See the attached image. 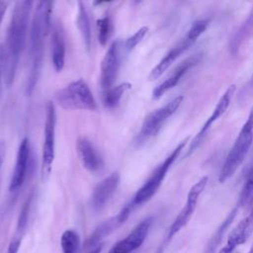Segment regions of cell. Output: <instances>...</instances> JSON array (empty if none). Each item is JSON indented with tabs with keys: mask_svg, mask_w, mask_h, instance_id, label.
I'll use <instances>...</instances> for the list:
<instances>
[{
	"mask_svg": "<svg viewBox=\"0 0 253 253\" xmlns=\"http://www.w3.org/2000/svg\"><path fill=\"white\" fill-rule=\"evenodd\" d=\"M252 87H253V77H252Z\"/></svg>",
	"mask_w": 253,
	"mask_h": 253,
	"instance_id": "e575fe53",
	"label": "cell"
},
{
	"mask_svg": "<svg viewBox=\"0 0 253 253\" xmlns=\"http://www.w3.org/2000/svg\"><path fill=\"white\" fill-rule=\"evenodd\" d=\"M252 33H253V7L250 10L244 23L240 26V28L232 37L229 43L230 51L233 54H235L238 51L239 46L244 42V41H246L252 35Z\"/></svg>",
	"mask_w": 253,
	"mask_h": 253,
	"instance_id": "44dd1931",
	"label": "cell"
},
{
	"mask_svg": "<svg viewBox=\"0 0 253 253\" xmlns=\"http://www.w3.org/2000/svg\"><path fill=\"white\" fill-rule=\"evenodd\" d=\"M253 143V107L243 124L232 147L230 148L218 175V182L224 183L233 176L245 160Z\"/></svg>",
	"mask_w": 253,
	"mask_h": 253,
	"instance_id": "3957f363",
	"label": "cell"
},
{
	"mask_svg": "<svg viewBox=\"0 0 253 253\" xmlns=\"http://www.w3.org/2000/svg\"><path fill=\"white\" fill-rule=\"evenodd\" d=\"M4 62H5V48L3 45L0 44V84H1L2 75H3Z\"/></svg>",
	"mask_w": 253,
	"mask_h": 253,
	"instance_id": "f1b7e54d",
	"label": "cell"
},
{
	"mask_svg": "<svg viewBox=\"0 0 253 253\" xmlns=\"http://www.w3.org/2000/svg\"><path fill=\"white\" fill-rule=\"evenodd\" d=\"M238 209L239 207L237 206L236 208H234L230 212L229 214L226 216V218L223 220V222L219 225V227L216 229V231L214 232V234L212 235V237L211 238L208 246H207V253H212L214 252V250L216 249V247L219 245L225 231L227 230V228L229 227V225L231 224V222L233 221L237 211H238Z\"/></svg>",
	"mask_w": 253,
	"mask_h": 253,
	"instance_id": "603a6c76",
	"label": "cell"
},
{
	"mask_svg": "<svg viewBox=\"0 0 253 253\" xmlns=\"http://www.w3.org/2000/svg\"><path fill=\"white\" fill-rule=\"evenodd\" d=\"M236 90V86L234 84L230 85L226 90L225 92L223 93V95L219 98L216 106L214 107L211 115L208 118V120L205 122V124L203 125V126L201 127L200 131L197 133V135L194 137V139L192 140L191 142V146H190V151L189 153H191L192 151H194L198 145L200 144V142L202 141V139L205 137V135L207 134L208 130L210 129L211 126L215 122L217 121L224 113L225 111L227 110V108L229 107L230 105V102H231V99L234 95V92ZM188 153V154H189Z\"/></svg>",
	"mask_w": 253,
	"mask_h": 253,
	"instance_id": "7c38bea8",
	"label": "cell"
},
{
	"mask_svg": "<svg viewBox=\"0 0 253 253\" xmlns=\"http://www.w3.org/2000/svg\"><path fill=\"white\" fill-rule=\"evenodd\" d=\"M33 198H34V195H33V193H31L20 211L16 228H15L14 234L12 235V237L10 239L6 253H19L22 241L24 239V236H25L27 228H28L29 215H30Z\"/></svg>",
	"mask_w": 253,
	"mask_h": 253,
	"instance_id": "d6986e66",
	"label": "cell"
},
{
	"mask_svg": "<svg viewBox=\"0 0 253 253\" xmlns=\"http://www.w3.org/2000/svg\"><path fill=\"white\" fill-rule=\"evenodd\" d=\"M7 6H8V3L6 1H0V27H1V23H2L3 17L5 15V13H6Z\"/></svg>",
	"mask_w": 253,
	"mask_h": 253,
	"instance_id": "f546056e",
	"label": "cell"
},
{
	"mask_svg": "<svg viewBox=\"0 0 253 253\" xmlns=\"http://www.w3.org/2000/svg\"><path fill=\"white\" fill-rule=\"evenodd\" d=\"M98 29V40L102 45H105L112 34V21L109 16H105L97 20Z\"/></svg>",
	"mask_w": 253,
	"mask_h": 253,
	"instance_id": "4316f807",
	"label": "cell"
},
{
	"mask_svg": "<svg viewBox=\"0 0 253 253\" xmlns=\"http://www.w3.org/2000/svg\"><path fill=\"white\" fill-rule=\"evenodd\" d=\"M183 99L184 97L182 95L177 96L165 106L151 112L142 123L141 128L135 137V144L139 145L148 140L150 137L154 136L159 131L163 124L167 121V119L177 111V109L182 104Z\"/></svg>",
	"mask_w": 253,
	"mask_h": 253,
	"instance_id": "ba28073f",
	"label": "cell"
},
{
	"mask_svg": "<svg viewBox=\"0 0 253 253\" xmlns=\"http://www.w3.org/2000/svg\"><path fill=\"white\" fill-rule=\"evenodd\" d=\"M3 156H4V144L0 143V169L3 162Z\"/></svg>",
	"mask_w": 253,
	"mask_h": 253,
	"instance_id": "4dcf8cb0",
	"label": "cell"
},
{
	"mask_svg": "<svg viewBox=\"0 0 253 253\" xmlns=\"http://www.w3.org/2000/svg\"><path fill=\"white\" fill-rule=\"evenodd\" d=\"M55 124L56 115L53 103L47 102L45 105V121H44V139L42 144V164H41V180L46 182L50 176L52 164L54 160L55 147Z\"/></svg>",
	"mask_w": 253,
	"mask_h": 253,
	"instance_id": "52a82bcc",
	"label": "cell"
},
{
	"mask_svg": "<svg viewBox=\"0 0 253 253\" xmlns=\"http://www.w3.org/2000/svg\"><path fill=\"white\" fill-rule=\"evenodd\" d=\"M33 1L25 0L16 2L10 24L7 31V42L5 48V77L10 86L15 78L18 63L27 42L28 27L33 10Z\"/></svg>",
	"mask_w": 253,
	"mask_h": 253,
	"instance_id": "6da1fadb",
	"label": "cell"
},
{
	"mask_svg": "<svg viewBox=\"0 0 253 253\" xmlns=\"http://www.w3.org/2000/svg\"><path fill=\"white\" fill-rule=\"evenodd\" d=\"M119 183L120 175L118 172H114L95 187L91 197V206L94 211H101L107 205L116 192Z\"/></svg>",
	"mask_w": 253,
	"mask_h": 253,
	"instance_id": "5bb4252c",
	"label": "cell"
},
{
	"mask_svg": "<svg viewBox=\"0 0 253 253\" xmlns=\"http://www.w3.org/2000/svg\"><path fill=\"white\" fill-rule=\"evenodd\" d=\"M51 57L55 71L62 70L65 62V33L64 27L59 20L52 23L51 29Z\"/></svg>",
	"mask_w": 253,
	"mask_h": 253,
	"instance_id": "2e32d148",
	"label": "cell"
},
{
	"mask_svg": "<svg viewBox=\"0 0 253 253\" xmlns=\"http://www.w3.org/2000/svg\"><path fill=\"white\" fill-rule=\"evenodd\" d=\"M200 60V55L195 54L185 60H183L179 65L176 66V68L172 71V73L164 80L162 81L159 85H157L153 91H152V98L153 99H159L162 97L167 91L175 87L178 82L180 81L181 77L195 64H197Z\"/></svg>",
	"mask_w": 253,
	"mask_h": 253,
	"instance_id": "e0dca14e",
	"label": "cell"
},
{
	"mask_svg": "<svg viewBox=\"0 0 253 253\" xmlns=\"http://www.w3.org/2000/svg\"><path fill=\"white\" fill-rule=\"evenodd\" d=\"M102 247H103L102 244H99L98 246H96L92 250H90L88 253H100L102 251Z\"/></svg>",
	"mask_w": 253,
	"mask_h": 253,
	"instance_id": "1f68e13d",
	"label": "cell"
},
{
	"mask_svg": "<svg viewBox=\"0 0 253 253\" xmlns=\"http://www.w3.org/2000/svg\"><path fill=\"white\" fill-rule=\"evenodd\" d=\"M123 47L124 46L120 41L113 42L102 60L100 84L104 93L111 89L118 76L122 61Z\"/></svg>",
	"mask_w": 253,
	"mask_h": 253,
	"instance_id": "30bf717a",
	"label": "cell"
},
{
	"mask_svg": "<svg viewBox=\"0 0 253 253\" xmlns=\"http://www.w3.org/2000/svg\"><path fill=\"white\" fill-rule=\"evenodd\" d=\"M31 160V145L28 138H24L19 145L15 168L10 181V192L18 191L24 184Z\"/></svg>",
	"mask_w": 253,
	"mask_h": 253,
	"instance_id": "4fadbf2b",
	"label": "cell"
},
{
	"mask_svg": "<svg viewBox=\"0 0 253 253\" xmlns=\"http://www.w3.org/2000/svg\"><path fill=\"white\" fill-rule=\"evenodd\" d=\"M208 25L209 20H198L194 22L187 34L164 55V57L150 71L148 80L153 81L158 79L182 53H184L187 49H189L190 46L193 45V43L206 31Z\"/></svg>",
	"mask_w": 253,
	"mask_h": 253,
	"instance_id": "8992f818",
	"label": "cell"
},
{
	"mask_svg": "<svg viewBox=\"0 0 253 253\" xmlns=\"http://www.w3.org/2000/svg\"><path fill=\"white\" fill-rule=\"evenodd\" d=\"M108 253H115V252H113V251H112V250H110V251H109V252H108Z\"/></svg>",
	"mask_w": 253,
	"mask_h": 253,
	"instance_id": "836d02e7",
	"label": "cell"
},
{
	"mask_svg": "<svg viewBox=\"0 0 253 253\" xmlns=\"http://www.w3.org/2000/svg\"><path fill=\"white\" fill-rule=\"evenodd\" d=\"M51 1H40L37 3L36 11L31 26V47H30V74L27 81V94L31 95L41 75L43 59V42L45 36L51 29Z\"/></svg>",
	"mask_w": 253,
	"mask_h": 253,
	"instance_id": "7a4b0ae2",
	"label": "cell"
},
{
	"mask_svg": "<svg viewBox=\"0 0 253 253\" xmlns=\"http://www.w3.org/2000/svg\"><path fill=\"white\" fill-rule=\"evenodd\" d=\"M253 206V168L249 172L246 181L242 187L238 207L250 208Z\"/></svg>",
	"mask_w": 253,
	"mask_h": 253,
	"instance_id": "484cf974",
	"label": "cell"
},
{
	"mask_svg": "<svg viewBox=\"0 0 253 253\" xmlns=\"http://www.w3.org/2000/svg\"><path fill=\"white\" fill-rule=\"evenodd\" d=\"M248 253H253V244L251 245V247H250V250H249V252Z\"/></svg>",
	"mask_w": 253,
	"mask_h": 253,
	"instance_id": "d6a6232c",
	"label": "cell"
},
{
	"mask_svg": "<svg viewBox=\"0 0 253 253\" xmlns=\"http://www.w3.org/2000/svg\"><path fill=\"white\" fill-rule=\"evenodd\" d=\"M131 88V84L128 82H124L118 86L111 88L104 93V104L107 108H114L118 106L124 94Z\"/></svg>",
	"mask_w": 253,
	"mask_h": 253,
	"instance_id": "d4e9b609",
	"label": "cell"
},
{
	"mask_svg": "<svg viewBox=\"0 0 253 253\" xmlns=\"http://www.w3.org/2000/svg\"><path fill=\"white\" fill-rule=\"evenodd\" d=\"M57 104L65 110L96 111L97 103L85 81L78 79L55 93Z\"/></svg>",
	"mask_w": 253,
	"mask_h": 253,
	"instance_id": "5b68a950",
	"label": "cell"
},
{
	"mask_svg": "<svg viewBox=\"0 0 253 253\" xmlns=\"http://www.w3.org/2000/svg\"><path fill=\"white\" fill-rule=\"evenodd\" d=\"M188 141V138L181 141L177 147L164 159L163 162H161L151 173L149 178L144 182V184L136 191L132 199L127 203V205L130 207V209L133 211L135 208L143 205L144 203L148 202L159 190L164 178L167 175L168 170L170 169L173 162L176 160V158L179 156L180 152L184 148Z\"/></svg>",
	"mask_w": 253,
	"mask_h": 253,
	"instance_id": "277c9868",
	"label": "cell"
},
{
	"mask_svg": "<svg viewBox=\"0 0 253 253\" xmlns=\"http://www.w3.org/2000/svg\"><path fill=\"white\" fill-rule=\"evenodd\" d=\"M208 180H209L208 176H204L195 185L192 186V188L188 192L185 206L183 207V209L180 211V212L178 213V215L170 225L166 242H168L177 232H179L189 222V220L191 219L196 210L199 197L207 187Z\"/></svg>",
	"mask_w": 253,
	"mask_h": 253,
	"instance_id": "9c48e42d",
	"label": "cell"
},
{
	"mask_svg": "<svg viewBox=\"0 0 253 253\" xmlns=\"http://www.w3.org/2000/svg\"><path fill=\"white\" fill-rule=\"evenodd\" d=\"M152 223L151 217L140 221L124 239L118 241L110 249L115 253H131L138 249L144 242Z\"/></svg>",
	"mask_w": 253,
	"mask_h": 253,
	"instance_id": "8fae6325",
	"label": "cell"
},
{
	"mask_svg": "<svg viewBox=\"0 0 253 253\" xmlns=\"http://www.w3.org/2000/svg\"><path fill=\"white\" fill-rule=\"evenodd\" d=\"M147 32H148V28L147 27H141L140 29H138L131 37L126 39V41L123 44L124 49L126 52L131 51L142 41V39L145 37Z\"/></svg>",
	"mask_w": 253,
	"mask_h": 253,
	"instance_id": "83f0119b",
	"label": "cell"
},
{
	"mask_svg": "<svg viewBox=\"0 0 253 253\" xmlns=\"http://www.w3.org/2000/svg\"><path fill=\"white\" fill-rule=\"evenodd\" d=\"M76 150L83 166L90 172H97L103 167V160L92 141L80 136L76 141Z\"/></svg>",
	"mask_w": 253,
	"mask_h": 253,
	"instance_id": "ac0fdd59",
	"label": "cell"
},
{
	"mask_svg": "<svg viewBox=\"0 0 253 253\" xmlns=\"http://www.w3.org/2000/svg\"><path fill=\"white\" fill-rule=\"evenodd\" d=\"M77 27L81 33L82 39L84 41L85 46L87 49H90L91 46V26L88 16L86 6L83 2H78V15L76 19Z\"/></svg>",
	"mask_w": 253,
	"mask_h": 253,
	"instance_id": "7402d4cb",
	"label": "cell"
},
{
	"mask_svg": "<svg viewBox=\"0 0 253 253\" xmlns=\"http://www.w3.org/2000/svg\"><path fill=\"white\" fill-rule=\"evenodd\" d=\"M60 247L62 253H78L81 248V239L77 231L65 230L60 237Z\"/></svg>",
	"mask_w": 253,
	"mask_h": 253,
	"instance_id": "cb8c5ba5",
	"label": "cell"
},
{
	"mask_svg": "<svg viewBox=\"0 0 253 253\" xmlns=\"http://www.w3.org/2000/svg\"><path fill=\"white\" fill-rule=\"evenodd\" d=\"M121 224L119 223L116 215L109 218L108 220L104 221L103 223H101L94 231L93 233L90 235V237L86 240V244L85 247L89 248V247H93V246H98L99 242L106 237L107 235L111 234L114 230H116L118 227H120Z\"/></svg>",
	"mask_w": 253,
	"mask_h": 253,
	"instance_id": "ffe728a7",
	"label": "cell"
},
{
	"mask_svg": "<svg viewBox=\"0 0 253 253\" xmlns=\"http://www.w3.org/2000/svg\"><path fill=\"white\" fill-rule=\"evenodd\" d=\"M253 233V206L250 209L246 217L240 220L236 227L229 233L225 246L219 253H232V251L239 245L246 242V240Z\"/></svg>",
	"mask_w": 253,
	"mask_h": 253,
	"instance_id": "9a60e30c",
	"label": "cell"
}]
</instances>
